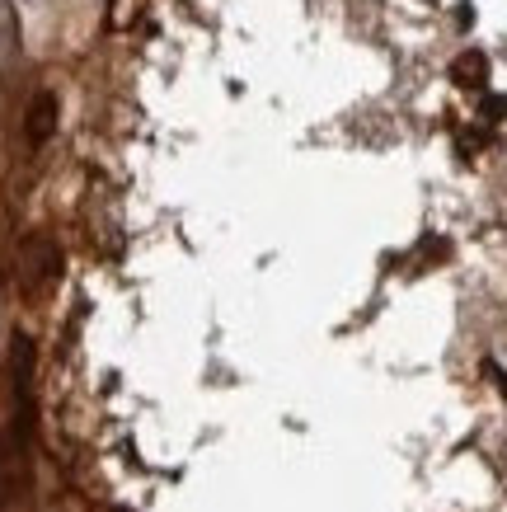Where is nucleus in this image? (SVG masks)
Instances as JSON below:
<instances>
[{"mask_svg": "<svg viewBox=\"0 0 507 512\" xmlns=\"http://www.w3.org/2000/svg\"><path fill=\"white\" fill-rule=\"evenodd\" d=\"M62 282V245L47 231H29L15 245V292L24 301H43Z\"/></svg>", "mask_w": 507, "mask_h": 512, "instance_id": "1", "label": "nucleus"}, {"mask_svg": "<svg viewBox=\"0 0 507 512\" xmlns=\"http://www.w3.org/2000/svg\"><path fill=\"white\" fill-rule=\"evenodd\" d=\"M52 132H57V94L43 90V94H33L29 113H24V141H29V151L47 146Z\"/></svg>", "mask_w": 507, "mask_h": 512, "instance_id": "2", "label": "nucleus"}, {"mask_svg": "<svg viewBox=\"0 0 507 512\" xmlns=\"http://www.w3.org/2000/svg\"><path fill=\"white\" fill-rule=\"evenodd\" d=\"M451 80H456L461 90H484V80H489V57H484L479 47H465L461 57L451 62Z\"/></svg>", "mask_w": 507, "mask_h": 512, "instance_id": "3", "label": "nucleus"}, {"mask_svg": "<svg viewBox=\"0 0 507 512\" xmlns=\"http://www.w3.org/2000/svg\"><path fill=\"white\" fill-rule=\"evenodd\" d=\"M503 113H507V99H503V94H489V99H484V118H489V123H498Z\"/></svg>", "mask_w": 507, "mask_h": 512, "instance_id": "4", "label": "nucleus"}, {"mask_svg": "<svg viewBox=\"0 0 507 512\" xmlns=\"http://www.w3.org/2000/svg\"><path fill=\"white\" fill-rule=\"evenodd\" d=\"M428 5H432V0H428Z\"/></svg>", "mask_w": 507, "mask_h": 512, "instance_id": "5", "label": "nucleus"}]
</instances>
